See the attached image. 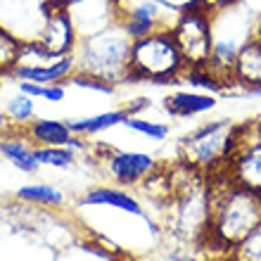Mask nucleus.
Masks as SVG:
<instances>
[{"label": "nucleus", "instance_id": "nucleus-27", "mask_svg": "<svg viewBox=\"0 0 261 261\" xmlns=\"http://www.w3.org/2000/svg\"><path fill=\"white\" fill-rule=\"evenodd\" d=\"M67 86H74V88H83V90H95V93H105V95H112L117 86H110V83L100 81L90 74H81V71H74L71 79L67 81Z\"/></svg>", "mask_w": 261, "mask_h": 261}, {"label": "nucleus", "instance_id": "nucleus-32", "mask_svg": "<svg viewBox=\"0 0 261 261\" xmlns=\"http://www.w3.org/2000/svg\"><path fill=\"white\" fill-rule=\"evenodd\" d=\"M48 3H50V5H64V7H67V0H48Z\"/></svg>", "mask_w": 261, "mask_h": 261}, {"label": "nucleus", "instance_id": "nucleus-14", "mask_svg": "<svg viewBox=\"0 0 261 261\" xmlns=\"http://www.w3.org/2000/svg\"><path fill=\"white\" fill-rule=\"evenodd\" d=\"M74 71V55H64L45 64H17L7 79H12L14 83H67Z\"/></svg>", "mask_w": 261, "mask_h": 261}, {"label": "nucleus", "instance_id": "nucleus-22", "mask_svg": "<svg viewBox=\"0 0 261 261\" xmlns=\"http://www.w3.org/2000/svg\"><path fill=\"white\" fill-rule=\"evenodd\" d=\"M21 45H24V43H21L17 36L0 27V76L7 79V76L12 74V69L19 64Z\"/></svg>", "mask_w": 261, "mask_h": 261}, {"label": "nucleus", "instance_id": "nucleus-10", "mask_svg": "<svg viewBox=\"0 0 261 261\" xmlns=\"http://www.w3.org/2000/svg\"><path fill=\"white\" fill-rule=\"evenodd\" d=\"M157 169L159 162L147 152L110 150V154H105V171L119 186H140Z\"/></svg>", "mask_w": 261, "mask_h": 261}, {"label": "nucleus", "instance_id": "nucleus-26", "mask_svg": "<svg viewBox=\"0 0 261 261\" xmlns=\"http://www.w3.org/2000/svg\"><path fill=\"white\" fill-rule=\"evenodd\" d=\"M235 261H261V226L233 249Z\"/></svg>", "mask_w": 261, "mask_h": 261}, {"label": "nucleus", "instance_id": "nucleus-20", "mask_svg": "<svg viewBox=\"0 0 261 261\" xmlns=\"http://www.w3.org/2000/svg\"><path fill=\"white\" fill-rule=\"evenodd\" d=\"M3 112H5V117L12 128H27L36 119V102H34V97H29L27 93H21V90L17 88L12 95L5 100Z\"/></svg>", "mask_w": 261, "mask_h": 261}, {"label": "nucleus", "instance_id": "nucleus-21", "mask_svg": "<svg viewBox=\"0 0 261 261\" xmlns=\"http://www.w3.org/2000/svg\"><path fill=\"white\" fill-rule=\"evenodd\" d=\"M17 199L29 202V204H41V206H64V193L55 186H45V183H31V186H21L17 190Z\"/></svg>", "mask_w": 261, "mask_h": 261}, {"label": "nucleus", "instance_id": "nucleus-3", "mask_svg": "<svg viewBox=\"0 0 261 261\" xmlns=\"http://www.w3.org/2000/svg\"><path fill=\"white\" fill-rule=\"evenodd\" d=\"M130 45L133 41L117 21L97 34L79 38V45L74 50L76 71L95 76L110 86L126 83L130 67Z\"/></svg>", "mask_w": 261, "mask_h": 261}, {"label": "nucleus", "instance_id": "nucleus-11", "mask_svg": "<svg viewBox=\"0 0 261 261\" xmlns=\"http://www.w3.org/2000/svg\"><path fill=\"white\" fill-rule=\"evenodd\" d=\"M38 43L50 57L74 55L76 45H79V34H76L74 21L64 5H50L48 19L38 36Z\"/></svg>", "mask_w": 261, "mask_h": 261}, {"label": "nucleus", "instance_id": "nucleus-28", "mask_svg": "<svg viewBox=\"0 0 261 261\" xmlns=\"http://www.w3.org/2000/svg\"><path fill=\"white\" fill-rule=\"evenodd\" d=\"M238 0H202V5L209 7V10H219V7H226V5H233Z\"/></svg>", "mask_w": 261, "mask_h": 261}, {"label": "nucleus", "instance_id": "nucleus-12", "mask_svg": "<svg viewBox=\"0 0 261 261\" xmlns=\"http://www.w3.org/2000/svg\"><path fill=\"white\" fill-rule=\"evenodd\" d=\"M67 12L74 21L79 38L97 34V31H102V29L112 27L117 21L114 0H79V3L67 5Z\"/></svg>", "mask_w": 261, "mask_h": 261}, {"label": "nucleus", "instance_id": "nucleus-6", "mask_svg": "<svg viewBox=\"0 0 261 261\" xmlns=\"http://www.w3.org/2000/svg\"><path fill=\"white\" fill-rule=\"evenodd\" d=\"M188 69L206 67L212 57V10L202 3L180 10L169 29Z\"/></svg>", "mask_w": 261, "mask_h": 261}, {"label": "nucleus", "instance_id": "nucleus-18", "mask_svg": "<svg viewBox=\"0 0 261 261\" xmlns=\"http://www.w3.org/2000/svg\"><path fill=\"white\" fill-rule=\"evenodd\" d=\"M24 130L31 138V143L38 147H60V145H67L74 136V130L69 128V121L48 117H36Z\"/></svg>", "mask_w": 261, "mask_h": 261}, {"label": "nucleus", "instance_id": "nucleus-19", "mask_svg": "<svg viewBox=\"0 0 261 261\" xmlns=\"http://www.w3.org/2000/svg\"><path fill=\"white\" fill-rule=\"evenodd\" d=\"M130 117V107H114L107 112H97V114H88V117H79V119H67L69 128L79 133L83 138L97 136L105 130H112L114 126H124V121Z\"/></svg>", "mask_w": 261, "mask_h": 261}, {"label": "nucleus", "instance_id": "nucleus-34", "mask_svg": "<svg viewBox=\"0 0 261 261\" xmlns=\"http://www.w3.org/2000/svg\"><path fill=\"white\" fill-rule=\"evenodd\" d=\"M259 36H261V17H259Z\"/></svg>", "mask_w": 261, "mask_h": 261}, {"label": "nucleus", "instance_id": "nucleus-7", "mask_svg": "<svg viewBox=\"0 0 261 261\" xmlns=\"http://www.w3.org/2000/svg\"><path fill=\"white\" fill-rule=\"evenodd\" d=\"M114 14L126 36L130 41H138L152 31L171 29L178 10L166 0H114Z\"/></svg>", "mask_w": 261, "mask_h": 261}, {"label": "nucleus", "instance_id": "nucleus-31", "mask_svg": "<svg viewBox=\"0 0 261 261\" xmlns=\"http://www.w3.org/2000/svg\"><path fill=\"white\" fill-rule=\"evenodd\" d=\"M169 261H199V259H195V256H180V254H171V256H169Z\"/></svg>", "mask_w": 261, "mask_h": 261}, {"label": "nucleus", "instance_id": "nucleus-9", "mask_svg": "<svg viewBox=\"0 0 261 261\" xmlns=\"http://www.w3.org/2000/svg\"><path fill=\"white\" fill-rule=\"evenodd\" d=\"M48 10V0H0V27L14 34L21 43L38 41Z\"/></svg>", "mask_w": 261, "mask_h": 261}, {"label": "nucleus", "instance_id": "nucleus-33", "mask_svg": "<svg viewBox=\"0 0 261 261\" xmlns=\"http://www.w3.org/2000/svg\"><path fill=\"white\" fill-rule=\"evenodd\" d=\"M71 3H79V0H67V5H71Z\"/></svg>", "mask_w": 261, "mask_h": 261}, {"label": "nucleus", "instance_id": "nucleus-5", "mask_svg": "<svg viewBox=\"0 0 261 261\" xmlns=\"http://www.w3.org/2000/svg\"><path fill=\"white\" fill-rule=\"evenodd\" d=\"M235 140H238V126L233 121L228 119L206 121L180 138V159L183 164L193 166L197 171H219L233 154Z\"/></svg>", "mask_w": 261, "mask_h": 261}, {"label": "nucleus", "instance_id": "nucleus-30", "mask_svg": "<svg viewBox=\"0 0 261 261\" xmlns=\"http://www.w3.org/2000/svg\"><path fill=\"white\" fill-rule=\"evenodd\" d=\"M12 128V126H10V121H7V117H5V112L0 110V136H3V133H7V130Z\"/></svg>", "mask_w": 261, "mask_h": 261}, {"label": "nucleus", "instance_id": "nucleus-15", "mask_svg": "<svg viewBox=\"0 0 261 261\" xmlns=\"http://www.w3.org/2000/svg\"><path fill=\"white\" fill-rule=\"evenodd\" d=\"M34 150H36V145L31 143V138L27 136L24 128L7 130V133L0 136V154L24 173H36L41 169Z\"/></svg>", "mask_w": 261, "mask_h": 261}, {"label": "nucleus", "instance_id": "nucleus-17", "mask_svg": "<svg viewBox=\"0 0 261 261\" xmlns=\"http://www.w3.org/2000/svg\"><path fill=\"white\" fill-rule=\"evenodd\" d=\"M233 86H238L240 93L261 88V36H254L240 50L233 67Z\"/></svg>", "mask_w": 261, "mask_h": 261}, {"label": "nucleus", "instance_id": "nucleus-13", "mask_svg": "<svg viewBox=\"0 0 261 261\" xmlns=\"http://www.w3.org/2000/svg\"><path fill=\"white\" fill-rule=\"evenodd\" d=\"M216 105H219V97L214 93H204V90L195 88L171 90L162 97V107L173 119H193L199 114H209Z\"/></svg>", "mask_w": 261, "mask_h": 261}, {"label": "nucleus", "instance_id": "nucleus-2", "mask_svg": "<svg viewBox=\"0 0 261 261\" xmlns=\"http://www.w3.org/2000/svg\"><path fill=\"white\" fill-rule=\"evenodd\" d=\"M259 36V17L242 0L212 10V57L206 69L226 88L233 86V67L240 50Z\"/></svg>", "mask_w": 261, "mask_h": 261}, {"label": "nucleus", "instance_id": "nucleus-24", "mask_svg": "<svg viewBox=\"0 0 261 261\" xmlns=\"http://www.w3.org/2000/svg\"><path fill=\"white\" fill-rule=\"evenodd\" d=\"M21 93H27L34 100H45V102H62L67 95V83H17Z\"/></svg>", "mask_w": 261, "mask_h": 261}, {"label": "nucleus", "instance_id": "nucleus-8", "mask_svg": "<svg viewBox=\"0 0 261 261\" xmlns=\"http://www.w3.org/2000/svg\"><path fill=\"white\" fill-rule=\"evenodd\" d=\"M223 169L233 183L261 193V121L238 126L235 150Z\"/></svg>", "mask_w": 261, "mask_h": 261}, {"label": "nucleus", "instance_id": "nucleus-25", "mask_svg": "<svg viewBox=\"0 0 261 261\" xmlns=\"http://www.w3.org/2000/svg\"><path fill=\"white\" fill-rule=\"evenodd\" d=\"M126 128L136 130L138 136L143 138H150V140H166L169 138V133H171V128L166 124H159V121H150V119L140 117V114H130L128 119L124 121Z\"/></svg>", "mask_w": 261, "mask_h": 261}, {"label": "nucleus", "instance_id": "nucleus-4", "mask_svg": "<svg viewBox=\"0 0 261 261\" xmlns=\"http://www.w3.org/2000/svg\"><path fill=\"white\" fill-rule=\"evenodd\" d=\"M186 62L169 29L152 31L133 41L130 67L126 83H152V86H176L183 81Z\"/></svg>", "mask_w": 261, "mask_h": 261}, {"label": "nucleus", "instance_id": "nucleus-1", "mask_svg": "<svg viewBox=\"0 0 261 261\" xmlns=\"http://www.w3.org/2000/svg\"><path fill=\"white\" fill-rule=\"evenodd\" d=\"M259 226L261 193L238 186L226 173L209 183V240L233 252Z\"/></svg>", "mask_w": 261, "mask_h": 261}, {"label": "nucleus", "instance_id": "nucleus-23", "mask_svg": "<svg viewBox=\"0 0 261 261\" xmlns=\"http://www.w3.org/2000/svg\"><path fill=\"white\" fill-rule=\"evenodd\" d=\"M34 154L41 166H55V169H69L79 159V154L74 150H69L67 145H60V147H38L36 145Z\"/></svg>", "mask_w": 261, "mask_h": 261}, {"label": "nucleus", "instance_id": "nucleus-16", "mask_svg": "<svg viewBox=\"0 0 261 261\" xmlns=\"http://www.w3.org/2000/svg\"><path fill=\"white\" fill-rule=\"evenodd\" d=\"M81 206H114L119 212H126L130 216H138V219H147V214H145L143 204L138 202L136 197L121 188H114V186H100V188H90L88 193L81 197L79 202Z\"/></svg>", "mask_w": 261, "mask_h": 261}, {"label": "nucleus", "instance_id": "nucleus-29", "mask_svg": "<svg viewBox=\"0 0 261 261\" xmlns=\"http://www.w3.org/2000/svg\"><path fill=\"white\" fill-rule=\"evenodd\" d=\"M171 7H176V10H186V7H190V5H197V3H202V0H166Z\"/></svg>", "mask_w": 261, "mask_h": 261}]
</instances>
